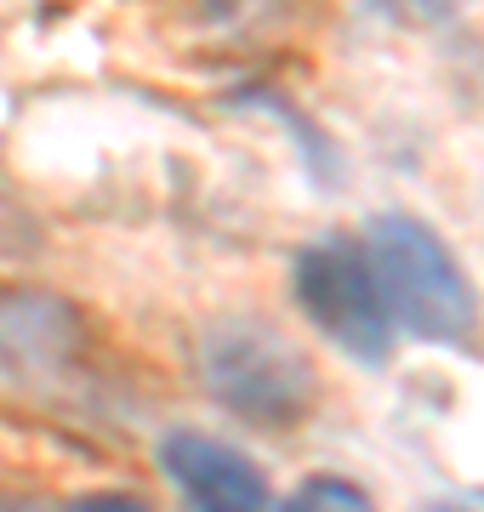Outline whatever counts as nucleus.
<instances>
[{"mask_svg": "<svg viewBox=\"0 0 484 512\" xmlns=\"http://www.w3.org/2000/svg\"><path fill=\"white\" fill-rule=\"evenodd\" d=\"M365 262H371L376 296L388 308V325L422 342H467L479 325V296L467 285L450 245L416 217H371L365 228Z\"/></svg>", "mask_w": 484, "mask_h": 512, "instance_id": "nucleus-1", "label": "nucleus"}, {"mask_svg": "<svg viewBox=\"0 0 484 512\" xmlns=\"http://www.w3.org/2000/svg\"><path fill=\"white\" fill-rule=\"evenodd\" d=\"M194 359H200L205 393L240 421H257V427H291L319 399V376L308 365V353L257 319L205 325Z\"/></svg>", "mask_w": 484, "mask_h": 512, "instance_id": "nucleus-2", "label": "nucleus"}, {"mask_svg": "<svg viewBox=\"0 0 484 512\" xmlns=\"http://www.w3.org/2000/svg\"><path fill=\"white\" fill-rule=\"evenodd\" d=\"M291 285H297L302 313H308L348 359L388 365L393 325H388L382 296H376L371 262H365V245H359V239L325 234V239H314V245H302Z\"/></svg>", "mask_w": 484, "mask_h": 512, "instance_id": "nucleus-3", "label": "nucleus"}, {"mask_svg": "<svg viewBox=\"0 0 484 512\" xmlns=\"http://www.w3.org/2000/svg\"><path fill=\"white\" fill-rule=\"evenodd\" d=\"M160 467L183 484L194 512H268V478L257 461L240 456L234 444L205 439V433H166L160 439Z\"/></svg>", "mask_w": 484, "mask_h": 512, "instance_id": "nucleus-4", "label": "nucleus"}, {"mask_svg": "<svg viewBox=\"0 0 484 512\" xmlns=\"http://www.w3.org/2000/svg\"><path fill=\"white\" fill-rule=\"evenodd\" d=\"M80 348H86V325L63 296L0 291V365L12 376L46 382L63 365H75Z\"/></svg>", "mask_w": 484, "mask_h": 512, "instance_id": "nucleus-5", "label": "nucleus"}, {"mask_svg": "<svg viewBox=\"0 0 484 512\" xmlns=\"http://www.w3.org/2000/svg\"><path fill=\"white\" fill-rule=\"evenodd\" d=\"M274 512H376V501L359 490L354 478L319 473V478H302V484L285 495Z\"/></svg>", "mask_w": 484, "mask_h": 512, "instance_id": "nucleus-6", "label": "nucleus"}, {"mask_svg": "<svg viewBox=\"0 0 484 512\" xmlns=\"http://www.w3.org/2000/svg\"><path fill=\"white\" fill-rule=\"evenodd\" d=\"M69 512H149V501L120 495V490H103V495H80V501H69Z\"/></svg>", "mask_w": 484, "mask_h": 512, "instance_id": "nucleus-7", "label": "nucleus"}, {"mask_svg": "<svg viewBox=\"0 0 484 512\" xmlns=\"http://www.w3.org/2000/svg\"><path fill=\"white\" fill-rule=\"evenodd\" d=\"M399 6H410V12H428V18H433V12H445L450 0H399Z\"/></svg>", "mask_w": 484, "mask_h": 512, "instance_id": "nucleus-8", "label": "nucleus"}, {"mask_svg": "<svg viewBox=\"0 0 484 512\" xmlns=\"http://www.w3.org/2000/svg\"><path fill=\"white\" fill-rule=\"evenodd\" d=\"M428 512H456V507H428Z\"/></svg>", "mask_w": 484, "mask_h": 512, "instance_id": "nucleus-9", "label": "nucleus"}]
</instances>
